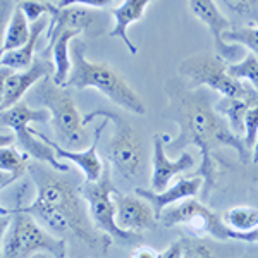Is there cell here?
Segmentation results:
<instances>
[{
	"instance_id": "1",
	"label": "cell",
	"mask_w": 258,
	"mask_h": 258,
	"mask_svg": "<svg viewBox=\"0 0 258 258\" xmlns=\"http://www.w3.org/2000/svg\"><path fill=\"white\" fill-rule=\"evenodd\" d=\"M165 95L169 105L164 117L177 124L179 133L176 138L165 143L169 155H181V150L195 145L202 153V165L197 176L203 177V195L207 200L215 182V164L212 150L232 148L243 162L251 160V152L244 147L243 138L232 133L226 117L215 110L209 88H191L184 80H170L165 83Z\"/></svg>"
},
{
	"instance_id": "2",
	"label": "cell",
	"mask_w": 258,
	"mask_h": 258,
	"mask_svg": "<svg viewBox=\"0 0 258 258\" xmlns=\"http://www.w3.org/2000/svg\"><path fill=\"white\" fill-rule=\"evenodd\" d=\"M59 172L60 170L55 169L47 170L41 162L30 164L28 174L31 176L36 188L35 198L64 212L74 224V238L83 241L93 251L105 255L112 238L93 226L88 205H85L86 200L83 198L80 182L76 179L60 176Z\"/></svg>"
},
{
	"instance_id": "3",
	"label": "cell",
	"mask_w": 258,
	"mask_h": 258,
	"mask_svg": "<svg viewBox=\"0 0 258 258\" xmlns=\"http://www.w3.org/2000/svg\"><path fill=\"white\" fill-rule=\"evenodd\" d=\"M71 57H73V69H71L69 80L66 83V88H93L109 98L110 102L117 103L119 107L133 112V114L143 115L147 112L145 102L117 69L105 62H95L86 57L85 40H73Z\"/></svg>"
},
{
	"instance_id": "4",
	"label": "cell",
	"mask_w": 258,
	"mask_h": 258,
	"mask_svg": "<svg viewBox=\"0 0 258 258\" xmlns=\"http://www.w3.org/2000/svg\"><path fill=\"white\" fill-rule=\"evenodd\" d=\"M2 256L4 258H28L36 253H47L55 258L68 256V243L57 238L35 215L16 207H2Z\"/></svg>"
},
{
	"instance_id": "5",
	"label": "cell",
	"mask_w": 258,
	"mask_h": 258,
	"mask_svg": "<svg viewBox=\"0 0 258 258\" xmlns=\"http://www.w3.org/2000/svg\"><path fill=\"white\" fill-rule=\"evenodd\" d=\"M33 97L50 112V126L57 143L69 150H85L90 147V133L85 129L80 110L73 97L62 86L55 85L48 76L36 85Z\"/></svg>"
},
{
	"instance_id": "6",
	"label": "cell",
	"mask_w": 258,
	"mask_h": 258,
	"mask_svg": "<svg viewBox=\"0 0 258 258\" xmlns=\"http://www.w3.org/2000/svg\"><path fill=\"white\" fill-rule=\"evenodd\" d=\"M97 117L109 119L114 124V135H112L109 148H107L109 164L122 179H127V181L138 179L145 169V150L143 143H141V136L135 131V127L127 119H124L117 112L107 109L90 110L83 117V122L86 126Z\"/></svg>"
},
{
	"instance_id": "7",
	"label": "cell",
	"mask_w": 258,
	"mask_h": 258,
	"mask_svg": "<svg viewBox=\"0 0 258 258\" xmlns=\"http://www.w3.org/2000/svg\"><path fill=\"white\" fill-rule=\"evenodd\" d=\"M179 76L191 88H209L220 97L258 100V90L244 81L232 78L219 55L197 53L179 64Z\"/></svg>"
},
{
	"instance_id": "8",
	"label": "cell",
	"mask_w": 258,
	"mask_h": 258,
	"mask_svg": "<svg viewBox=\"0 0 258 258\" xmlns=\"http://www.w3.org/2000/svg\"><path fill=\"white\" fill-rule=\"evenodd\" d=\"M31 122H50V112L45 107L33 109L26 102H18L12 107H9V109L2 110V126L14 133L16 147L23 150L24 153H28L36 162L47 164L50 169L60 170V172H69V165L57 160L55 150L50 147L47 141H43L41 138L38 140V136L33 135L30 127Z\"/></svg>"
},
{
	"instance_id": "9",
	"label": "cell",
	"mask_w": 258,
	"mask_h": 258,
	"mask_svg": "<svg viewBox=\"0 0 258 258\" xmlns=\"http://www.w3.org/2000/svg\"><path fill=\"white\" fill-rule=\"evenodd\" d=\"M110 170H112L110 164L103 165L102 176L97 181H85V184L81 186V193L83 198L86 200L93 226L98 231L109 234L112 239L122 241V243H131V241L138 238V234L127 232L117 226V220H115V202H114L115 186L112 184Z\"/></svg>"
},
{
	"instance_id": "10",
	"label": "cell",
	"mask_w": 258,
	"mask_h": 258,
	"mask_svg": "<svg viewBox=\"0 0 258 258\" xmlns=\"http://www.w3.org/2000/svg\"><path fill=\"white\" fill-rule=\"evenodd\" d=\"M159 220L165 227L184 226L193 231V236H210L217 241H232V229L226 226L222 217L210 210L203 202L188 198L167 207Z\"/></svg>"
},
{
	"instance_id": "11",
	"label": "cell",
	"mask_w": 258,
	"mask_h": 258,
	"mask_svg": "<svg viewBox=\"0 0 258 258\" xmlns=\"http://www.w3.org/2000/svg\"><path fill=\"white\" fill-rule=\"evenodd\" d=\"M47 14L50 16L47 28L48 41L64 30L80 31L81 35L95 38V36L103 35L109 28V18L105 12L95 11L85 6L60 7L57 4L47 2Z\"/></svg>"
},
{
	"instance_id": "12",
	"label": "cell",
	"mask_w": 258,
	"mask_h": 258,
	"mask_svg": "<svg viewBox=\"0 0 258 258\" xmlns=\"http://www.w3.org/2000/svg\"><path fill=\"white\" fill-rule=\"evenodd\" d=\"M188 6L191 14L198 21H202L207 26V30L210 31L212 38H214L215 52H217L220 59L231 62V64L243 59L244 53H246L243 45L229 43V41H224L222 38L224 33L232 26H231V21L219 9L215 0H188Z\"/></svg>"
},
{
	"instance_id": "13",
	"label": "cell",
	"mask_w": 258,
	"mask_h": 258,
	"mask_svg": "<svg viewBox=\"0 0 258 258\" xmlns=\"http://www.w3.org/2000/svg\"><path fill=\"white\" fill-rule=\"evenodd\" d=\"M53 62L43 59H35L28 69L16 71L11 68H2V110L9 109L14 103L21 102L28 90L33 85L53 74Z\"/></svg>"
},
{
	"instance_id": "14",
	"label": "cell",
	"mask_w": 258,
	"mask_h": 258,
	"mask_svg": "<svg viewBox=\"0 0 258 258\" xmlns=\"http://www.w3.org/2000/svg\"><path fill=\"white\" fill-rule=\"evenodd\" d=\"M115 220L117 226L127 232L140 234L143 231L155 227L157 219L155 210L150 205L148 200L140 195H124L115 189Z\"/></svg>"
},
{
	"instance_id": "15",
	"label": "cell",
	"mask_w": 258,
	"mask_h": 258,
	"mask_svg": "<svg viewBox=\"0 0 258 258\" xmlns=\"http://www.w3.org/2000/svg\"><path fill=\"white\" fill-rule=\"evenodd\" d=\"M107 124H109V119H105L103 122H100V126L97 127V131H95L93 141H91L90 147L85 148V150H69V148H64L62 145L57 143L55 140L47 138V136H45L41 131H36V129H31V131H33V135H36L38 138H41L43 141H47L50 147L55 150V155L57 157H60V159H64V160L73 162V164L83 172V176H85V181H97V179L102 176L103 165H105L102 160H100L97 150H98V141H100V138H102V133L105 131Z\"/></svg>"
},
{
	"instance_id": "16",
	"label": "cell",
	"mask_w": 258,
	"mask_h": 258,
	"mask_svg": "<svg viewBox=\"0 0 258 258\" xmlns=\"http://www.w3.org/2000/svg\"><path fill=\"white\" fill-rule=\"evenodd\" d=\"M195 165V159L191 153L182 152L177 155L176 160L169 157L167 150H165V141L162 133L153 136V160H152V181H150V188L153 191H162L169 186L177 174L186 172Z\"/></svg>"
},
{
	"instance_id": "17",
	"label": "cell",
	"mask_w": 258,
	"mask_h": 258,
	"mask_svg": "<svg viewBox=\"0 0 258 258\" xmlns=\"http://www.w3.org/2000/svg\"><path fill=\"white\" fill-rule=\"evenodd\" d=\"M202 189H203V177L193 174V176H189V177L179 179L177 182H174L172 186H167V188L162 191H153L152 188L150 189L136 188L135 193L143 197L145 200H148L150 205L155 210L157 219H159L160 214L167 209V207L176 205V203L182 202V200L195 198Z\"/></svg>"
},
{
	"instance_id": "18",
	"label": "cell",
	"mask_w": 258,
	"mask_h": 258,
	"mask_svg": "<svg viewBox=\"0 0 258 258\" xmlns=\"http://www.w3.org/2000/svg\"><path fill=\"white\" fill-rule=\"evenodd\" d=\"M152 0H124L120 6L114 7L110 11V16L114 18V28L109 33L110 38H119L126 45V48L129 50L131 55H136L138 53V47L131 41L127 35V30L131 24L138 23V21L143 19L145 11L150 6Z\"/></svg>"
},
{
	"instance_id": "19",
	"label": "cell",
	"mask_w": 258,
	"mask_h": 258,
	"mask_svg": "<svg viewBox=\"0 0 258 258\" xmlns=\"http://www.w3.org/2000/svg\"><path fill=\"white\" fill-rule=\"evenodd\" d=\"M81 33L74 30H64L59 35H55L52 40L48 41L47 48L43 50V53L52 52V62L55 66L52 80L55 85L66 88V83L69 80L71 69H73V57H71L69 45L74 38H78Z\"/></svg>"
},
{
	"instance_id": "20",
	"label": "cell",
	"mask_w": 258,
	"mask_h": 258,
	"mask_svg": "<svg viewBox=\"0 0 258 258\" xmlns=\"http://www.w3.org/2000/svg\"><path fill=\"white\" fill-rule=\"evenodd\" d=\"M48 28V21L47 18H41L35 23H31V36L23 47L19 48H14V50H9V52H4L2 53V68H11V69H16V71H23V69H28L30 66L35 62V48L40 41V36L47 31Z\"/></svg>"
},
{
	"instance_id": "21",
	"label": "cell",
	"mask_w": 258,
	"mask_h": 258,
	"mask_svg": "<svg viewBox=\"0 0 258 258\" xmlns=\"http://www.w3.org/2000/svg\"><path fill=\"white\" fill-rule=\"evenodd\" d=\"M217 255L215 246L203 239V236H182L169 244L167 249L160 251L159 258H209Z\"/></svg>"
},
{
	"instance_id": "22",
	"label": "cell",
	"mask_w": 258,
	"mask_h": 258,
	"mask_svg": "<svg viewBox=\"0 0 258 258\" xmlns=\"http://www.w3.org/2000/svg\"><path fill=\"white\" fill-rule=\"evenodd\" d=\"M258 100H248V98H238V97H220V100L215 102V110L222 117H226L229 122V127L232 129L234 135L239 138L244 136V119L253 103Z\"/></svg>"
},
{
	"instance_id": "23",
	"label": "cell",
	"mask_w": 258,
	"mask_h": 258,
	"mask_svg": "<svg viewBox=\"0 0 258 258\" xmlns=\"http://www.w3.org/2000/svg\"><path fill=\"white\" fill-rule=\"evenodd\" d=\"M30 169V155L16 145L2 147V189L9 188L18 179H21Z\"/></svg>"
},
{
	"instance_id": "24",
	"label": "cell",
	"mask_w": 258,
	"mask_h": 258,
	"mask_svg": "<svg viewBox=\"0 0 258 258\" xmlns=\"http://www.w3.org/2000/svg\"><path fill=\"white\" fill-rule=\"evenodd\" d=\"M31 36V24L30 19L26 18L19 6H16V9L12 11L11 19L7 23L6 35H4V43H2V53L9 52V50L19 48L30 40Z\"/></svg>"
},
{
	"instance_id": "25",
	"label": "cell",
	"mask_w": 258,
	"mask_h": 258,
	"mask_svg": "<svg viewBox=\"0 0 258 258\" xmlns=\"http://www.w3.org/2000/svg\"><path fill=\"white\" fill-rule=\"evenodd\" d=\"M222 219L226 226L231 227L232 231L246 232L258 227V209L248 205L231 207L229 210L224 212Z\"/></svg>"
},
{
	"instance_id": "26",
	"label": "cell",
	"mask_w": 258,
	"mask_h": 258,
	"mask_svg": "<svg viewBox=\"0 0 258 258\" xmlns=\"http://www.w3.org/2000/svg\"><path fill=\"white\" fill-rule=\"evenodd\" d=\"M227 71L232 78L248 83L255 90H258V57L255 53L248 52L244 53L241 60L227 64Z\"/></svg>"
},
{
	"instance_id": "27",
	"label": "cell",
	"mask_w": 258,
	"mask_h": 258,
	"mask_svg": "<svg viewBox=\"0 0 258 258\" xmlns=\"http://www.w3.org/2000/svg\"><path fill=\"white\" fill-rule=\"evenodd\" d=\"M224 41L229 43H238L248 48L251 53L258 57V24L256 26H241V28H229L222 35Z\"/></svg>"
},
{
	"instance_id": "28",
	"label": "cell",
	"mask_w": 258,
	"mask_h": 258,
	"mask_svg": "<svg viewBox=\"0 0 258 258\" xmlns=\"http://www.w3.org/2000/svg\"><path fill=\"white\" fill-rule=\"evenodd\" d=\"M229 14L249 23V26L258 24V0H217Z\"/></svg>"
},
{
	"instance_id": "29",
	"label": "cell",
	"mask_w": 258,
	"mask_h": 258,
	"mask_svg": "<svg viewBox=\"0 0 258 258\" xmlns=\"http://www.w3.org/2000/svg\"><path fill=\"white\" fill-rule=\"evenodd\" d=\"M256 138H258V102L249 107L246 119H244L243 141H244V147H246L249 152H251L253 147H255Z\"/></svg>"
},
{
	"instance_id": "30",
	"label": "cell",
	"mask_w": 258,
	"mask_h": 258,
	"mask_svg": "<svg viewBox=\"0 0 258 258\" xmlns=\"http://www.w3.org/2000/svg\"><path fill=\"white\" fill-rule=\"evenodd\" d=\"M21 11L26 14L30 23H35L47 14V2H38V0H21L18 4Z\"/></svg>"
},
{
	"instance_id": "31",
	"label": "cell",
	"mask_w": 258,
	"mask_h": 258,
	"mask_svg": "<svg viewBox=\"0 0 258 258\" xmlns=\"http://www.w3.org/2000/svg\"><path fill=\"white\" fill-rule=\"evenodd\" d=\"M114 0H57V6L60 7H69V6H85L91 7V9H102V7L109 6Z\"/></svg>"
},
{
	"instance_id": "32",
	"label": "cell",
	"mask_w": 258,
	"mask_h": 258,
	"mask_svg": "<svg viewBox=\"0 0 258 258\" xmlns=\"http://www.w3.org/2000/svg\"><path fill=\"white\" fill-rule=\"evenodd\" d=\"M232 241H241V243H251V244H258V227L251 229V231L246 232H238L232 231Z\"/></svg>"
},
{
	"instance_id": "33",
	"label": "cell",
	"mask_w": 258,
	"mask_h": 258,
	"mask_svg": "<svg viewBox=\"0 0 258 258\" xmlns=\"http://www.w3.org/2000/svg\"><path fill=\"white\" fill-rule=\"evenodd\" d=\"M131 256H135V258H159V256H160V253H159V251H155L153 248L143 246V248L136 249V251H133V253H131Z\"/></svg>"
},
{
	"instance_id": "34",
	"label": "cell",
	"mask_w": 258,
	"mask_h": 258,
	"mask_svg": "<svg viewBox=\"0 0 258 258\" xmlns=\"http://www.w3.org/2000/svg\"><path fill=\"white\" fill-rule=\"evenodd\" d=\"M251 162L253 164H258V138H256L255 147H253V150H251Z\"/></svg>"
}]
</instances>
